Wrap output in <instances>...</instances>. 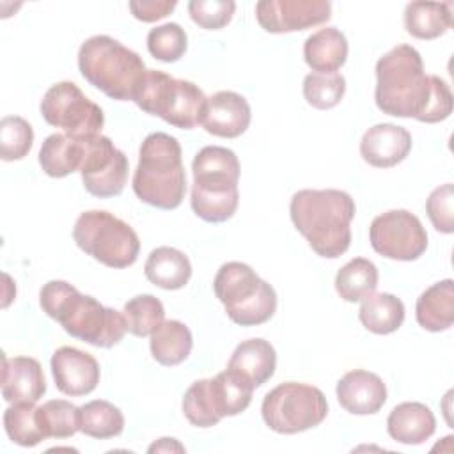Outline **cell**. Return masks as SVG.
<instances>
[{
	"instance_id": "6da1fadb",
	"label": "cell",
	"mask_w": 454,
	"mask_h": 454,
	"mask_svg": "<svg viewBox=\"0 0 454 454\" xmlns=\"http://www.w3.org/2000/svg\"><path fill=\"white\" fill-rule=\"evenodd\" d=\"M39 305L66 333L96 348H112L128 332L122 312L82 294L66 280L46 282L39 291Z\"/></svg>"
},
{
	"instance_id": "7a4b0ae2",
	"label": "cell",
	"mask_w": 454,
	"mask_h": 454,
	"mask_svg": "<svg viewBox=\"0 0 454 454\" xmlns=\"http://www.w3.org/2000/svg\"><path fill=\"white\" fill-rule=\"evenodd\" d=\"M356 206L342 190H298L289 202V215L296 231L310 248L326 259L340 257L351 243V220Z\"/></svg>"
},
{
	"instance_id": "3957f363",
	"label": "cell",
	"mask_w": 454,
	"mask_h": 454,
	"mask_svg": "<svg viewBox=\"0 0 454 454\" xmlns=\"http://www.w3.org/2000/svg\"><path fill=\"white\" fill-rule=\"evenodd\" d=\"M431 94V74H426L422 57L413 46L397 44L378 59L374 101L383 114L422 122Z\"/></svg>"
},
{
	"instance_id": "277c9868",
	"label": "cell",
	"mask_w": 454,
	"mask_h": 454,
	"mask_svg": "<svg viewBox=\"0 0 454 454\" xmlns=\"http://www.w3.org/2000/svg\"><path fill=\"white\" fill-rule=\"evenodd\" d=\"M135 195L158 209H176L186 193L183 151L168 133H149L138 151L133 174Z\"/></svg>"
},
{
	"instance_id": "5b68a950",
	"label": "cell",
	"mask_w": 454,
	"mask_h": 454,
	"mask_svg": "<svg viewBox=\"0 0 454 454\" xmlns=\"http://www.w3.org/2000/svg\"><path fill=\"white\" fill-rule=\"evenodd\" d=\"M82 76L117 101H133L147 71L142 57L110 35H92L78 50Z\"/></svg>"
},
{
	"instance_id": "8992f818",
	"label": "cell",
	"mask_w": 454,
	"mask_h": 454,
	"mask_svg": "<svg viewBox=\"0 0 454 454\" xmlns=\"http://www.w3.org/2000/svg\"><path fill=\"white\" fill-rule=\"evenodd\" d=\"M213 291L225 307L229 319L239 326L262 325L277 310L275 289L239 261L220 266L213 280Z\"/></svg>"
},
{
	"instance_id": "52a82bcc",
	"label": "cell",
	"mask_w": 454,
	"mask_h": 454,
	"mask_svg": "<svg viewBox=\"0 0 454 454\" xmlns=\"http://www.w3.org/2000/svg\"><path fill=\"white\" fill-rule=\"evenodd\" d=\"M206 99L202 89L193 82L174 78L160 69H147L133 103L174 128L192 129L200 124Z\"/></svg>"
},
{
	"instance_id": "ba28073f",
	"label": "cell",
	"mask_w": 454,
	"mask_h": 454,
	"mask_svg": "<svg viewBox=\"0 0 454 454\" xmlns=\"http://www.w3.org/2000/svg\"><path fill=\"white\" fill-rule=\"evenodd\" d=\"M80 250L108 268L131 266L140 252V239L131 225L103 209L82 213L73 227Z\"/></svg>"
},
{
	"instance_id": "9c48e42d",
	"label": "cell",
	"mask_w": 454,
	"mask_h": 454,
	"mask_svg": "<svg viewBox=\"0 0 454 454\" xmlns=\"http://www.w3.org/2000/svg\"><path fill=\"white\" fill-rule=\"evenodd\" d=\"M261 415L271 431L296 434L319 426L328 415V403L317 387L286 381L264 395Z\"/></svg>"
},
{
	"instance_id": "30bf717a",
	"label": "cell",
	"mask_w": 454,
	"mask_h": 454,
	"mask_svg": "<svg viewBox=\"0 0 454 454\" xmlns=\"http://www.w3.org/2000/svg\"><path fill=\"white\" fill-rule=\"evenodd\" d=\"M43 119L55 128H60L73 138H89L101 135L105 114L99 105L90 101L76 83H53L41 99Z\"/></svg>"
},
{
	"instance_id": "8fae6325",
	"label": "cell",
	"mask_w": 454,
	"mask_h": 454,
	"mask_svg": "<svg viewBox=\"0 0 454 454\" xmlns=\"http://www.w3.org/2000/svg\"><path fill=\"white\" fill-rule=\"evenodd\" d=\"M369 241L374 252L387 259L415 261L427 248V232L413 213L390 209L371 222Z\"/></svg>"
},
{
	"instance_id": "7c38bea8",
	"label": "cell",
	"mask_w": 454,
	"mask_h": 454,
	"mask_svg": "<svg viewBox=\"0 0 454 454\" xmlns=\"http://www.w3.org/2000/svg\"><path fill=\"white\" fill-rule=\"evenodd\" d=\"M83 144L80 174L85 190L99 199L121 195L128 181V156L105 135L83 138Z\"/></svg>"
},
{
	"instance_id": "4fadbf2b",
	"label": "cell",
	"mask_w": 454,
	"mask_h": 454,
	"mask_svg": "<svg viewBox=\"0 0 454 454\" xmlns=\"http://www.w3.org/2000/svg\"><path fill=\"white\" fill-rule=\"evenodd\" d=\"M257 23L270 34H287L326 23L332 4L326 0H261L255 4Z\"/></svg>"
},
{
	"instance_id": "5bb4252c",
	"label": "cell",
	"mask_w": 454,
	"mask_h": 454,
	"mask_svg": "<svg viewBox=\"0 0 454 454\" xmlns=\"http://www.w3.org/2000/svg\"><path fill=\"white\" fill-rule=\"evenodd\" d=\"M51 374L55 387L66 395H87L99 383L98 360L78 348L62 346L51 355Z\"/></svg>"
},
{
	"instance_id": "9a60e30c",
	"label": "cell",
	"mask_w": 454,
	"mask_h": 454,
	"mask_svg": "<svg viewBox=\"0 0 454 454\" xmlns=\"http://www.w3.org/2000/svg\"><path fill=\"white\" fill-rule=\"evenodd\" d=\"M252 121L248 101L234 90H218L206 99L200 126L215 137L236 138L243 135Z\"/></svg>"
},
{
	"instance_id": "2e32d148",
	"label": "cell",
	"mask_w": 454,
	"mask_h": 454,
	"mask_svg": "<svg viewBox=\"0 0 454 454\" xmlns=\"http://www.w3.org/2000/svg\"><path fill=\"white\" fill-rule=\"evenodd\" d=\"M411 151V135L406 128L380 122L371 126L360 140V154L376 168H390L401 163Z\"/></svg>"
},
{
	"instance_id": "e0dca14e",
	"label": "cell",
	"mask_w": 454,
	"mask_h": 454,
	"mask_svg": "<svg viewBox=\"0 0 454 454\" xmlns=\"http://www.w3.org/2000/svg\"><path fill=\"white\" fill-rule=\"evenodd\" d=\"M339 404L353 415L378 413L387 401L383 380L369 371L355 369L346 372L335 388Z\"/></svg>"
},
{
	"instance_id": "ac0fdd59",
	"label": "cell",
	"mask_w": 454,
	"mask_h": 454,
	"mask_svg": "<svg viewBox=\"0 0 454 454\" xmlns=\"http://www.w3.org/2000/svg\"><path fill=\"white\" fill-rule=\"evenodd\" d=\"M46 392V380L41 364L32 356L4 355L2 397L7 403H37Z\"/></svg>"
},
{
	"instance_id": "d6986e66",
	"label": "cell",
	"mask_w": 454,
	"mask_h": 454,
	"mask_svg": "<svg viewBox=\"0 0 454 454\" xmlns=\"http://www.w3.org/2000/svg\"><path fill=\"white\" fill-rule=\"evenodd\" d=\"M192 172L193 186L238 188L241 167L234 151L220 145H206L195 154Z\"/></svg>"
},
{
	"instance_id": "ffe728a7",
	"label": "cell",
	"mask_w": 454,
	"mask_h": 454,
	"mask_svg": "<svg viewBox=\"0 0 454 454\" xmlns=\"http://www.w3.org/2000/svg\"><path fill=\"white\" fill-rule=\"evenodd\" d=\"M277 367L275 348L264 339H248L236 346L232 351L227 369L238 374L254 388L264 385Z\"/></svg>"
},
{
	"instance_id": "44dd1931",
	"label": "cell",
	"mask_w": 454,
	"mask_h": 454,
	"mask_svg": "<svg viewBox=\"0 0 454 454\" xmlns=\"http://www.w3.org/2000/svg\"><path fill=\"white\" fill-rule=\"evenodd\" d=\"M434 429L436 419L431 408L417 401L397 404L387 419L388 434L403 445H420L433 436Z\"/></svg>"
},
{
	"instance_id": "7402d4cb",
	"label": "cell",
	"mask_w": 454,
	"mask_h": 454,
	"mask_svg": "<svg viewBox=\"0 0 454 454\" xmlns=\"http://www.w3.org/2000/svg\"><path fill=\"white\" fill-rule=\"evenodd\" d=\"M348 50L346 35L335 27H325L305 39L303 59L312 71L330 74L346 64Z\"/></svg>"
},
{
	"instance_id": "603a6c76",
	"label": "cell",
	"mask_w": 454,
	"mask_h": 454,
	"mask_svg": "<svg viewBox=\"0 0 454 454\" xmlns=\"http://www.w3.org/2000/svg\"><path fill=\"white\" fill-rule=\"evenodd\" d=\"M417 323L427 332L449 330L454 323V282L440 280L427 287L415 305Z\"/></svg>"
},
{
	"instance_id": "cb8c5ba5",
	"label": "cell",
	"mask_w": 454,
	"mask_h": 454,
	"mask_svg": "<svg viewBox=\"0 0 454 454\" xmlns=\"http://www.w3.org/2000/svg\"><path fill=\"white\" fill-rule=\"evenodd\" d=\"M144 273L156 287L176 291L188 284L192 277V264L184 252L174 247H158L147 255Z\"/></svg>"
},
{
	"instance_id": "d4e9b609",
	"label": "cell",
	"mask_w": 454,
	"mask_h": 454,
	"mask_svg": "<svg viewBox=\"0 0 454 454\" xmlns=\"http://www.w3.org/2000/svg\"><path fill=\"white\" fill-rule=\"evenodd\" d=\"M83 138H73L66 133H53L44 138L39 149V165L50 177H66L80 172L83 161Z\"/></svg>"
},
{
	"instance_id": "484cf974",
	"label": "cell",
	"mask_w": 454,
	"mask_h": 454,
	"mask_svg": "<svg viewBox=\"0 0 454 454\" xmlns=\"http://www.w3.org/2000/svg\"><path fill=\"white\" fill-rule=\"evenodd\" d=\"M192 346L193 337L190 328L177 319L163 321L151 333L149 340L153 358L165 367L179 365L181 362H184L192 353Z\"/></svg>"
},
{
	"instance_id": "4316f807",
	"label": "cell",
	"mask_w": 454,
	"mask_h": 454,
	"mask_svg": "<svg viewBox=\"0 0 454 454\" xmlns=\"http://www.w3.org/2000/svg\"><path fill=\"white\" fill-rule=\"evenodd\" d=\"M4 427L11 442L21 447H35L50 438L43 410L35 403H11L4 411Z\"/></svg>"
},
{
	"instance_id": "83f0119b",
	"label": "cell",
	"mask_w": 454,
	"mask_h": 454,
	"mask_svg": "<svg viewBox=\"0 0 454 454\" xmlns=\"http://www.w3.org/2000/svg\"><path fill=\"white\" fill-rule=\"evenodd\" d=\"M450 2H410L404 9L406 32L417 39H436L452 27Z\"/></svg>"
},
{
	"instance_id": "f1b7e54d",
	"label": "cell",
	"mask_w": 454,
	"mask_h": 454,
	"mask_svg": "<svg viewBox=\"0 0 454 454\" xmlns=\"http://www.w3.org/2000/svg\"><path fill=\"white\" fill-rule=\"evenodd\" d=\"M358 319L369 332L388 335L401 328L404 321V305L390 293H372L362 300Z\"/></svg>"
},
{
	"instance_id": "f546056e",
	"label": "cell",
	"mask_w": 454,
	"mask_h": 454,
	"mask_svg": "<svg viewBox=\"0 0 454 454\" xmlns=\"http://www.w3.org/2000/svg\"><path fill=\"white\" fill-rule=\"evenodd\" d=\"M213 406L220 419L234 417L245 411L252 401L254 387L232 371L225 369L215 378H207Z\"/></svg>"
},
{
	"instance_id": "4dcf8cb0",
	"label": "cell",
	"mask_w": 454,
	"mask_h": 454,
	"mask_svg": "<svg viewBox=\"0 0 454 454\" xmlns=\"http://www.w3.org/2000/svg\"><path fill=\"white\" fill-rule=\"evenodd\" d=\"M378 287V268L365 257H355L335 275V291L348 301L356 303L372 294Z\"/></svg>"
},
{
	"instance_id": "1f68e13d",
	"label": "cell",
	"mask_w": 454,
	"mask_h": 454,
	"mask_svg": "<svg viewBox=\"0 0 454 454\" xmlns=\"http://www.w3.org/2000/svg\"><path fill=\"white\" fill-rule=\"evenodd\" d=\"M80 431L98 440L119 436L124 431V415L110 401H89L80 406Z\"/></svg>"
},
{
	"instance_id": "d6a6232c",
	"label": "cell",
	"mask_w": 454,
	"mask_h": 454,
	"mask_svg": "<svg viewBox=\"0 0 454 454\" xmlns=\"http://www.w3.org/2000/svg\"><path fill=\"white\" fill-rule=\"evenodd\" d=\"M239 192L238 188H199L192 184V199L190 206L193 213L209 223H220L229 218L238 209Z\"/></svg>"
},
{
	"instance_id": "836d02e7",
	"label": "cell",
	"mask_w": 454,
	"mask_h": 454,
	"mask_svg": "<svg viewBox=\"0 0 454 454\" xmlns=\"http://www.w3.org/2000/svg\"><path fill=\"white\" fill-rule=\"evenodd\" d=\"M122 316L131 335L147 337L165 321V309L156 296L138 294L124 303Z\"/></svg>"
},
{
	"instance_id": "e575fe53",
	"label": "cell",
	"mask_w": 454,
	"mask_h": 454,
	"mask_svg": "<svg viewBox=\"0 0 454 454\" xmlns=\"http://www.w3.org/2000/svg\"><path fill=\"white\" fill-rule=\"evenodd\" d=\"M346 92V78L340 73H309L303 78V98L317 110H330L340 103Z\"/></svg>"
},
{
	"instance_id": "d590c367",
	"label": "cell",
	"mask_w": 454,
	"mask_h": 454,
	"mask_svg": "<svg viewBox=\"0 0 454 454\" xmlns=\"http://www.w3.org/2000/svg\"><path fill=\"white\" fill-rule=\"evenodd\" d=\"M34 144L32 126L20 115H7L0 121V156L4 161L25 158Z\"/></svg>"
},
{
	"instance_id": "8d00e7d4",
	"label": "cell",
	"mask_w": 454,
	"mask_h": 454,
	"mask_svg": "<svg viewBox=\"0 0 454 454\" xmlns=\"http://www.w3.org/2000/svg\"><path fill=\"white\" fill-rule=\"evenodd\" d=\"M188 48V37L181 25L163 23L154 27L147 34V50L149 53L161 62L179 60Z\"/></svg>"
},
{
	"instance_id": "74e56055",
	"label": "cell",
	"mask_w": 454,
	"mask_h": 454,
	"mask_svg": "<svg viewBox=\"0 0 454 454\" xmlns=\"http://www.w3.org/2000/svg\"><path fill=\"white\" fill-rule=\"evenodd\" d=\"M183 413L195 427H211L222 420L213 406L207 378L197 380L188 387L183 397Z\"/></svg>"
},
{
	"instance_id": "f35d334b",
	"label": "cell",
	"mask_w": 454,
	"mask_h": 454,
	"mask_svg": "<svg viewBox=\"0 0 454 454\" xmlns=\"http://www.w3.org/2000/svg\"><path fill=\"white\" fill-rule=\"evenodd\" d=\"M50 438H71L80 431V408L66 399H50L43 406Z\"/></svg>"
},
{
	"instance_id": "ab89813d",
	"label": "cell",
	"mask_w": 454,
	"mask_h": 454,
	"mask_svg": "<svg viewBox=\"0 0 454 454\" xmlns=\"http://www.w3.org/2000/svg\"><path fill=\"white\" fill-rule=\"evenodd\" d=\"M236 11L232 0H192L188 2V14L200 28L220 30L231 23Z\"/></svg>"
},
{
	"instance_id": "60d3db41",
	"label": "cell",
	"mask_w": 454,
	"mask_h": 454,
	"mask_svg": "<svg viewBox=\"0 0 454 454\" xmlns=\"http://www.w3.org/2000/svg\"><path fill=\"white\" fill-rule=\"evenodd\" d=\"M454 188L452 183H445L434 188L426 200V213L433 227L443 234L454 232Z\"/></svg>"
},
{
	"instance_id": "b9f144b4",
	"label": "cell",
	"mask_w": 454,
	"mask_h": 454,
	"mask_svg": "<svg viewBox=\"0 0 454 454\" xmlns=\"http://www.w3.org/2000/svg\"><path fill=\"white\" fill-rule=\"evenodd\" d=\"M431 80H433V94H431L427 112L422 119V122H427V124L445 121L452 114V92L447 82L436 74H431Z\"/></svg>"
},
{
	"instance_id": "7bdbcfd3",
	"label": "cell",
	"mask_w": 454,
	"mask_h": 454,
	"mask_svg": "<svg viewBox=\"0 0 454 454\" xmlns=\"http://www.w3.org/2000/svg\"><path fill=\"white\" fill-rule=\"evenodd\" d=\"M176 5V0H135L128 4L131 14L144 23H153L168 16Z\"/></svg>"
},
{
	"instance_id": "ee69618b",
	"label": "cell",
	"mask_w": 454,
	"mask_h": 454,
	"mask_svg": "<svg viewBox=\"0 0 454 454\" xmlns=\"http://www.w3.org/2000/svg\"><path fill=\"white\" fill-rule=\"evenodd\" d=\"M161 452V450H179V452H183L184 450V447L176 440V438H160L156 443H153L151 447H149V452Z\"/></svg>"
}]
</instances>
